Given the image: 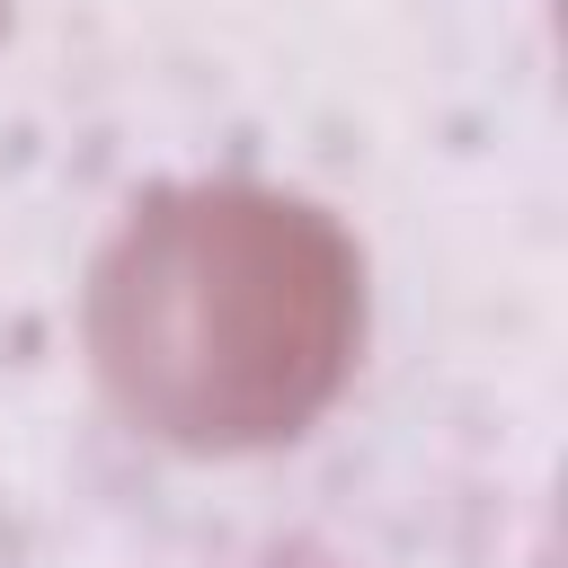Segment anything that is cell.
Returning <instances> with one entry per match:
<instances>
[{"label": "cell", "mask_w": 568, "mask_h": 568, "mask_svg": "<svg viewBox=\"0 0 568 568\" xmlns=\"http://www.w3.org/2000/svg\"><path fill=\"white\" fill-rule=\"evenodd\" d=\"M80 337L106 399L186 453L302 435L364 346L355 231L275 178H160L89 257Z\"/></svg>", "instance_id": "6da1fadb"}, {"label": "cell", "mask_w": 568, "mask_h": 568, "mask_svg": "<svg viewBox=\"0 0 568 568\" xmlns=\"http://www.w3.org/2000/svg\"><path fill=\"white\" fill-rule=\"evenodd\" d=\"M0 27H9V0H0Z\"/></svg>", "instance_id": "7a4b0ae2"}]
</instances>
